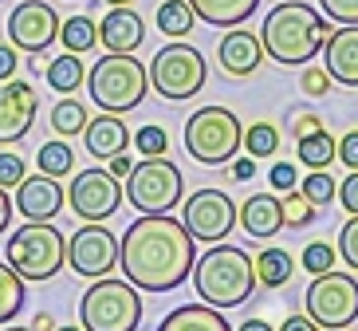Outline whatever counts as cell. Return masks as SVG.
<instances>
[{
    "label": "cell",
    "instance_id": "6da1fadb",
    "mask_svg": "<svg viewBox=\"0 0 358 331\" xmlns=\"http://www.w3.org/2000/svg\"><path fill=\"white\" fill-rule=\"evenodd\" d=\"M197 265V237L169 213H142L118 241V268L138 292H173Z\"/></svg>",
    "mask_w": 358,
    "mask_h": 331
},
{
    "label": "cell",
    "instance_id": "7a4b0ae2",
    "mask_svg": "<svg viewBox=\"0 0 358 331\" xmlns=\"http://www.w3.org/2000/svg\"><path fill=\"white\" fill-rule=\"evenodd\" d=\"M264 52L284 67H303L323 52V43L331 40V24L323 12H315L303 0H280L268 16H264Z\"/></svg>",
    "mask_w": 358,
    "mask_h": 331
},
{
    "label": "cell",
    "instance_id": "3957f363",
    "mask_svg": "<svg viewBox=\"0 0 358 331\" xmlns=\"http://www.w3.org/2000/svg\"><path fill=\"white\" fill-rule=\"evenodd\" d=\"M256 284H260L256 280V257H248L236 245H224V241H217L193 265V288H197V296L221 311L241 308L244 300L256 292Z\"/></svg>",
    "mask_w": 358,
    "mask_h": 331
},
{
    "label": "cell",
    "instance_id": "277c9868",
    "mask_svg": "<svg viewBox=\"0 0 358 331\" xmlns=\"http://www.w3.org/2000/svg\"><path fill=\"white\" fill-rule=\"evenodd\" d=\"M87 91L91 103L106 115H127L134 111L150 91V71L134 59V52H106L87 67Z\"/></svg>",
    "mask_w": 358,
    "mask_h": 331
},
{
    "label": "cell",
    "instance_id": "5b68a950",
    "mask_svg": "<svg viewBox=\"0 0 358 331\" xmlns=\"http://www.w3.org/2000/svg\"><path fill=\"white\" fill-rule=\"evenodd\" d=\"M79 323L87 331H138L142 296L127 276H99L79 300Z\"/></svg>",
    "mask_w": 358,
    "mask_h": 331
},
{
    "label": "cell",
    "instance_id": "8992f818",
    "mask_svg": "<svg viewBox=\"0 0 358 331\" xmlns=\"http://www.w3.org/2000/svg\"><path fill=\"white\" fill-rule=\"evenodd\" d=\"M4 260H8L24 280H52L67 260V241L64 229H55L52 221H28L24 229L8 237V248H4Z\"/></svg>",
    "mask_w": 358,
    "mask_h": 331
},
{
    "label": "cell",
    "instance_id": "52a82bcc",
    "mask_svg": "<svg viewBox=\"0 0 358 331\" xmlns=\"http://www.w3.org/2000/svg\"><path fill=\"white\" fill-rule=\"evenodd\" d=\"M244 146V127L229 107H201L185 122V150L197 166H224Z\"/></svg>",
    "mask_w": 358,
    "mask_h": 331
},
{
    "label": "cell",
    "instance_id": "ba28073f",
    "mask_svg": "<svg viewBox=\"0 0 358 331\" xmlns=\"http://www.w3.org/2000/svg\"><path fill=\"white\" fill-rule=\"evenodd\" d=\"M146 71H150V87L169 103H189L205 87V75H209L205 71V55L193 43H181V40L158 48V55L150 59Z\"/></svg>",
    "mask_w": 358,
    "mask_h": 331
},
{
    "label": "cell",
    "instance_id": "9c48e42d",
    "mask_svg": "<svg viewBox=\"0 0 358 331\" xmlns=\"http://www.w3.org/2000/svg\"><path fill=\"white\" fill-rule=\"evenodd\" d=\"M181 190H185L181 170L166 154L134 162V170L127 178V202L134 205L138 213H169L181 202Z\"/></svg>",
    "mask_w": 358,
    "mask_h": 331
},
{
    "label": "cell",
    "instance_id": "30bf717a",
    "mask_svg": "<svg viewBox=\"0 0 358 331\" xmlns=\"http://www.w3.org/2000/svg\"><path fill=\"white\" fill-rule=\"evenodd\" d=\"M307 316L327 331H343L358 320V280L350 272H323L303 292Z\"/></svg>",
    "mask_w": 358,
    "mask_h": 331
},
{
    "label": "cell",
    "instance_id": "8fae6325",
    "mask_svg": "<svg viewBox=\"0 0 358 331\" xmlns=\"http://www.w3.org/2000/svg\"><path fill=\"white\" fill-rule=\"evenodd\" d=\"M67 265L87 280L110 276L118 268V237L103 229V221H87L67 237Z\"/></svg>",
    "mask_w": 358,
    "mask_h": 331
},
{
    "label": "cell",
    "instance_id": "7c38bea8",
    "mask_svg": "<svg viewBox=\"0 0 358 331\" xmlns=\"http://www.w3.org/2000/svg\"><path fill=\"white\" fill-rule=\"evenodd\" d=\"M67 205H71V213L83 217V221H106V217H115L118 205H122V185H118V178L110 170L91 166V170L71 178Z\"/></svg>",
    "mask_w": 358,
    "mask_h": 331
},
{
    "label": "cell",
    "instance_id": "4fadbf2b",
    "mask_svg": "<svg viewBox=\"0 0 358 331\" xmlns=\"http://www.w3.org/2000/svg\"><path fill=\"white\" fill-rule=\"evenodd\" d=\"M59 12L43 0H20L8 16V40L12 48H20L28 55H40L48 52L55 40H59Z\"/></svg>",
    "mask_w": 358,
    "mask_h": 331
},
{
    "label": "cell",
    "instance_id": "5bb4252c",
    "mask_svg": "<svg viewBox=\"0 0 358 331\" xmlns=\"http://www.w3.org/2000/svg\"><path fill=\"white\" fill-rule=\"evenodd\" d=\"M181 221H185V229L197 241L217 245L236 225V205H232V197L224 190H197V193H189V202L181 209Z\"/></svg>",
    "mask_w": 358,
    "mask_h": 331
},
{
    "label": "cell",
    "instance_id": "9a60e30c",
    "mask_svg": "<svg viewBox=\"0 0 358 331\" xmlns=\"http://www.w3.org/2000/svg\"><path fill=\"white\" fill-rule=\"evenodd\" d=\"M36 111H40V99H36L32 83H24V79L0 83V146L20 142L32 130Z\"/></svg>",
    "mask_w": 358,
    "mask_h": 331
},
{
    "label": "cell",
    "instance_id": "2e32d148",
    "mask_svg": "<svg viewBox=\"0 0 358 331\" xmlns=\"http://www.w3.org/2000/svg\"><path fill=\"white\" fill-rule=\"evenodd\" d=\"M16 209H20L28 221H52L59 209H64V185L59 178H48V174H32L16 185Z\"/></svg>",
    "mask_w": 358,
    "mask_h": 331
},
{
    "label": "cell",
    "instance_id": "e0dca14e",
    "mask_svg": "<svg viewBox=\"0 0 358 331\" xmlns=\"http://www.w3.org/2000/svg\"><path fill=\"white\" fill-rule=\"evenodd\" d=\"M323 67L343 87H358V24H338L323 43Z\"/></svg>",
    "mask_w": 358,
    "mask_h": 331
},
{
    "label": "cell",
    "instance_id": "ac0fdd59",
    "mask_svg": "<svg viewBox=\"0 0 358 331\" xmlns=\"http://www.w3.org/2000/svg\"><path fill=\"white\" fill-rule=\"evenodd\" d=\"M142 40H146V24L130 4H118L99 20V43L106 52H138Z\"/></svg>",
    "mask_w": 358,
    "mask_h": 331
},
{
    "label": "cell",
    "instance_id": "d6986e66",
    "mask_svg": "<svg viewBox=\"0 0 358 331\" xmlns=\"http://www.w3.org/2000/svg\"><path fill=\"white\" fill-rule=\"evenodd\" d=\"M217 59H221V71H229V75H252V71H260L264 40L256 32H248V28H241V24H236V28H232V32L221 40Z\"/></svg>",
    "mask_w": 358,
    "mask_h": 331
},
{
    "label": "cell",
    "instance_id": "ffe728a7",
    "mask_svg": "<svg viewBox=\"0 0 358 331\" xmlns=\"http://www.w3.org/2000/svg\"><path fill=\"white\" fill-rule=\"evenodd\" d=\"M236 221L248 237H260L268 241L272 233L284 229V202L275 197V193H252V197H244V205L236 209Z\"/></svg>",
    "mask_w": 358,
    "mask_h": 331
},
{
    "label": "cell",
    "instance_id": "44dd1931",
    "mask_svg": "<svg viewBox=\"0 0 358 331\" xmlns=\"http://www.w3.org/2000/svg\"><path fill=\"white\" fill-rule=\"evenodd\" d=\"M83 142H87V154L91 158H99V162H110L115 154H122V150L130 146V130H127V122L118 115H99L95 122H87V130H83Z\"/></svg>",
    "mask_w": 358,
    "mask_h": 331
},
{
    "label": "cell",
    "instance_id": "7402d4cb",
    "mask_svg": "<svg viewBox=\"0 0 358 331\" xmlns=\"http://www.w3.org/2000/svg\"><path fill=\"white\" fill-rule=\"evenodd\" d=\"M158 331H232L229 320L221 316V308L213 304H185V308H173L166 320L158 323Z\"/></svg>",
    "mask_w": 358,
    "mask_h": 331
},
{
    "label": "cell",
    "instance_id": "603a6c76",
    "mask_svg": "<svg viewBox=\"0 0 358 331\" xmlns=\"http://www.w3.org/2000/svg\"><path fill=\"white\" fill-rule=\"evenodd\" d=\"M189 8L213 28H236L260 8V0H189Z\"/></svg>",
    "mask_w": 358,
    "mask_h": 331
},
{
    "label": "cell",
    "instance_id": "cb8c5ba5",
    "mask_svg": "<svg viewBox=\"0 0 358 331\" xmlns=\"http://www.w3.org/2000/svg\"><path fill=\"white\" fill-rule=\"evenodd\" d=\"M43 75H48V87H52V91H59V95H75V91L87 83V67L79 64V55H75V52L55 55Z\"/></svg>",
    "mask_w": 358,
    "mask_h": 331
},
{
    "label": "cell",
    "instance_id": "d4e9b609",
    "mask_svg": "<svg viewBox=\"0 0 358 331\" xmlns=\"http://www.w3.org/2000/svg\"><path fill=\"white\" fill-rule=\"evenodd\" d=\"M295 154H299V162H303V166H311V170H327V166L338 158V142L331 139L323 127H319V130H311V134H303V139H299Z\"/></svg>",
    "mask_w": 358,
    "mask_h": 331
},
{
    "label": "cell",
    "instance_id": "484cf974",
    "mask_svg": "<svg viewBox=\"0 0 358 331\" xmlns=\"http://www.w3.org/2000/svg\"><path fill=\"white\" fill-rule=\"evenodd\" d=\"M24 284L28 280L8 260H0V323H12L24 311Z\"/></svg>",
    "mask_w": 358,
    "mask_h": 331
},
{
    "label": "cell",
    "instance_id": "4316f807",
    "mask_svg": "<svg viewBox=\"0 0 358 331\" xmlns=\"http://www.w3.org/2000/svg\"><path fill=\"white\" fill-rule=\"evenodd\" d=\"M295 272V260L287 257L284 248H264L260 257H256V280H260L264 288H284L287 280Z\"/></svg>",
    "mask_w": 358,
    "mask_h": 331
},
{
    "label": "cell",
    "instance_id": "83f0119b",
    "mask_svg": "<svg viewBox=\"0 0 358 331\" xmlns=\"http://www.w3.org/2000/svg\"><path fill=\"white\" fill-rule=\"evenodd\" d=\"M193 24H197V12L189 8V0H166V4L158 8V32L169 36V40L189 36Z\"/></svg>",
    "mask_w": 358,
    "mask_h": 331
},
{
    "label": "cell",
    "instance_id": "f1b7e54d",
    "mask_svg": "<svg viewBox=\"0 0 358 331\" xmlns=\"http://www.w3.org/2000/svg\"><path fill=\"white\" fill-rule=\"evenodd\" d=\"M59 40H64V52L83 55L99 43V24L91 20V16H67V20L59 24Z\"/></svg>",
    "mask_w": 358,
    "mask_h": 331
},
{
    "label": "cell",
    "instance_id": "f546056e",
    "mask_svg": "<svg viewBox=\"0 0 358 331\" xmlns=\"http://www.w3.org/2000/svg\"><path fill=\"white\" fill-rule=\"evenodd\" d=\"M36 166H40V174H48V178H67L71 166H75V154H71V146H67V139L43 142V146L36 150Z\"/></svg>",
    "mask_w": 358,
    "mask_h": 331
},
{
    "label": "cell",
    "instance_id": "4dcf8cb0",
    "mask_svg": "<svg viewBox=\"0 0 358 331\" xmlns=\"http://www.w3.org/2000/svg\"><path fill=\"white\" fill-rule=\"evenodd\" d=\"M87 122H91V118H87V107H83V103H75L71 95H64V99H59V103L52 107V130L59 134V139L83 134Z\"/></svg>",
    "mask_w": 358,
    "mask_h": 331
},
{
    "label": "cell",
    "instance_id": "1f68e13d",
    "mask_svg": "<svg viewBox=\"0 0 358 331\" xmlns=\"http://www.w3.org/2000/svg\"><path fill=\"white\" fill-rule=\"evenodd\" d=\"M280 202H284V229H303V225L315 221V209H319V205L311 202L303 190H287Z\"/></svg>",
    "mask_w": 358,
    "mask_h": 331
},
{
    "label": "cell",
    "instance_id": "d6a6232c",
    "mask_svg": "<svg viewBox=\"0 0 358 331\" xmlns=\"http://www.w3.org/2000/svg\"><path fill=\"white\" fill-rule=\"evenodd\" d=\"M280 130L272 122H252V127L244 130V150L252 154V158H272L275 150H280Z\"/></svg>",
    "mask_w": 358,
    "mask_h": 331
},
{
    "label": "cell",
    "instance_id": "836d02e7",
    "mask_svg": "<svg viewBox=\"0 0 358 331\" xmlns=\"http://www.w3.org/2000/svg\"><path fill=\"white\" fill-rule=\"evenodd\" d=\"M299 190H303L315 205H327V202H335L338 185H335V178H331L327 170H311V174L303 178V182H299Z\"/></svg>",
    "mask_w": 358,
    "mask_h": 331
},
{
    "label": "cell",
    "instance_id": "e575fe53",
    "mask_svg": "<svg viewBox=\"0 0 358 331\" xmlns=\"http://www.w3.org/2000/svg\"><path fill=\"white\" fill-rule=\"evenodd\" d=\"M335 257H338V248L315 241V245L303 248V268L311 272V276H323V272H331V268H335Z\"/></svg>",
    "mask_w": 358,
    "mask_h": 331
},
{
    "label": "cell",
    "instance_id": "d590c367",
    "mask_svg": "<svg viewBox=\"0 0 358 331\" xmlns=\"http://www.w3.org/2000/svg\"><path fill=\"white\" fill-rule=\"evenodd\" d=\"M24 178H28V166H24L20 154H0V185L4 190H16Z\"/></svg>",
    "mask_w": 358,
    "mask_h": 331
},
{
    "label": "cell",
    "instance_id": "8d00e7d4",
    "mask_svg": "<svg viewBox=\"0 0 358 331\" xmlns=\"http://www.w3.org/2000/svg\"><path fill=\"white\" fill-rule=\"evenodd\" d=\"M338 257L347 260V268L358 272V217H350L343 225V233H338Z\"/></svg>",
    "mask_w": 358,
    "mask_h": 331
},
{
    "label": "cell",
    "instance_id": "74e56055",
    "mask_svg": "<svg viewBox=\"0 0 358 331\" xmlns=\"http://www.w3.org/2000/svg\"><path fill=\"white\" fill-rule=\"evenodd\" d=\"M134 146L146 154V158H154V154H166V146H169V139H166V130L162 127H142L134 134Z\"/></svg>",
    "mask_w": 358,
    "mask_h": 331
},
{
    "label": "cell",
    "instance_id": "f35d334b",
    "mask_svg": "<svg viewBox=\"0 0 358 331\" xmlns=\"http://www.w3.org/2000/svg\"><path fill=\"white\" fill-rule=\"evenodd\" d=\"M319 8L335 24H358V0H319Z\"/></svg>",
    "mask_w": 358,
    "mask_h": 331
},
{
    "label": "cell",
    "instance_id": "ab89813d",
    "mask_svg": "<svg viewBox=\"0 0 358 331\" xmlns=\"http://www.w3.org/2000/svg\"><path fill=\"white\" fill-rule=\"evenodd\" d=\"M335 202L347 209L350 217H358V170H350L343 182H338V193H335Z\"/></svg>",
    "mask_w": 358,
    "mask_h": 331
},
{
    "label": "cell",
    "instance_id": "60d3db41",
    "mask_svg": "<svg viewBox=\"0 0 358 331\" xmlns=\"http://www.w3.org/2000/svg\"><path fill=\"white\" fill-rule=\"evenodd\" d=\"M268 182H272V190H295L299 185V174H295V166H287V162H275L272 170H268Z\"/></svg>",
    "mask_w": 358,
    "mask_h": 331
},
{
    "label": "cell",
    "instance_id": "b9f144b4",
    "mask_svg": "<svg viewBox=\"0 0 358 331\" xmlns=\"http://www.w3.org/2000/svg\"><path fill=\"white\" fill-rule=\"evenodd\" d=\"M299 83H303V95H327V87L335 83V79H331V75H327V67L323 71H319V67H311V71H303V79H299Z\"/></svg>",
    "mask_w": 358,
    "mask_h": 331
},
{
    "label": "cell",
    "instance_id": "7bdbcfd3",
    "mask_svg": "<svg viewBox=\"0 0 358 331\" xmlns=\"http://www.w3.org/2000/svg\"><path fill=\"white\" fill-rule=\"evenodd\" d=\"M338 162L350 166V170H358V130H350V134L338 139Z\"/></svg>",
    "mask_w": 358,
    "mask_h": 331
},
{
    "label": "cell",
    "instance_id": "ee69618b",
    "mask_svg": "<svg viewBox=\"0 0 358 331\" xmlns=\"http://www.w3.org/2000/svg\"><path fill=\"white\" fill-rule=\"evenodd\" d=\"M16 48L12 43H0V83H8L12 75H16Z\"/></svg>",
    "mask_w": 358,
    "mask_h": 331
},
{
    "label": "cell",
    "instance_id": "f6af8a7d",
    "mask_svg": "<svg viewBox=\"0 0 358 331\" xmlns=\"http://www.w3.org/2000/svg\"><path fill=\"white\" fill-rule=\"evenodd\" d=\"M106 170L115 174L118 182H127V178H130V170H134V162H130V154L122 150V154H115V158L106 162Z\"/></svg>",
    "mask_w": 358,
    "mask_h": 331
},
{
    "label": "cell",
    "instance_id": "bcb514c9",
    "mask_svg": "<svg viewBox=\"0 0 358 331\" xmlns=\"http://www.w3.org/2000/svg\"><path fill=\"white\" fill-rule=\"evenodd\" d=\"M280 331H319V323L311 320V316H287Z\"/></svg>",
    "mask_w": 358,
    "mask_h": 331
},
{
    "label": "cell",
    "instance_id": "7dc6e473",
    "mask_svg": "<svg viewBox=\"0 0 358 331\" xmlns=\"http://www.w3.org/2000/svg\"><path fill=\"white\" fill-rule=\"evenodd\" d=\"M12 209H16V202H12V197H8V190L0 185V233L8 229V221H12Z\"/></svg>",
    "mask_w": 358,
    "mask_h": 331
},
{
    "label": "cell",
    "instance_id": "c3c4849f",
    "mask_svg": "<svg viewBox=\"0 0 358 331\" xmlns=\"http://www.w3.org/2000/svg\"><path fill=\"white\" fill-rule=\"evenodd\" d=\"M252 154H248V158H236L232 162V178H236V182H248V178H252Z\"/></svg>",
    "mask_w": 358,
    "mask_h": 331
},
{
    "label": "cell",
    "instance_id": "681fc988",
    "mask_svg": "<svg viewBox=\"0 0 358 331\" xmlns=\"http://www.w3.org/2000/svg\"><path fill=\"white\" fill-rule=\"evenodd\" d=\"M311 130H319V118L315 115H303L299 122H295V139H303V134H311Z\"/></svg>",
    "mask_w": 358,
    "mask_h": 331
},
{
    "label": "cell",
    "instance_id": "f907efd6",
    "mask_svg": "<svg viewBox=\"0 0 358 331\" xmlns=\"http://www.w3.org/2000/svg\"><path fill=\"white\" fill-rule=\"evenodd\" d=\"M236 331H275V328H272V323H264V320H244Z\"/></svg>",
    "mask_w": 358,
    "mask_h": 331
},
{
    "label": "cell",
    "instance_id": "816d5d0a",
    "mask_svg": "<svg viewBox=\"0 0 358 331\" xmlns=\"http://www.w3.org/2000/svg\"><path fill=\"white\" fill-rule=\"evenodd\" d=\"M32 328H36V331H52V316H36Z\"/></svg>",
    "mask_w": 358,
    "mask_h": 331
},
{
    "label": "cell",
    "instance_id": "f5cc1de1",
    "mask_svg": "<svg viewBox=\"0 0 358 331\" xmlns=\"http://www.w3.org/2000/svg\"><path fill=\"white\" fill-rule=\"evenodd\" d=\"M52 331H87V328H75V323H59V328H52Z\"/></svg>",
    "mask_w": 358,
    "mask_h": 331
},
{
    "label": "cell",
    "instance_id": "db71d44e",
    "mask_svg": "<svg viewBox=\"0 0 358 331\" xmlns=\"http://www.w3.org/2000/svg\"><path fill=\"white\" fill-rule=\"evenodd\" d=\"M106 4H110V8H118V4H130V0H106Z\"/></svg>",
    "mask_w": 358,
    "mask_h": 331
},
{
    "label": "cell",
    "instance_id": "11a10c76",
    "mask_svg": "<svg viewBox=\"0 0 358 331\" xmlns=\"http://www.w3.org/2000/svg\"><path fill=\"white\" fill-rule=\"evenodd\" d=\"M0 331H36V328H0Z\"/></svg>",
    "mask_w": 358,
    "mask_h": 331
}]
</instances>
